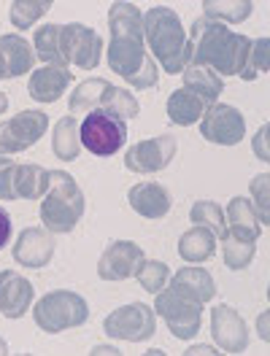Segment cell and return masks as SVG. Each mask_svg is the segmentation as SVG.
Instances as JSON below:
<instances>
[{
	"label": "cell",
	"instance_id": "obj_20",
	"mask_svg": "<svg viewBox=\"0 0 270 356\" xmlns=\"http://www.w3.org/2000/svg\"><path fill=\"white\" fill-rule=\"evenodd\" d=\"M225 219H227L225 235H235V238H244V241H251V243L260 241L262 224H260V216H257L251 200H246V197H232L230 205H227Z\"/></svg>",
	"mask_w": 270,
	"mask_h": 356
},
{
	"label": "cell",
	"instance_id": "obj_9",
	"mask_svg": "<svg viewBox=\"0 0 270 356\" xmlns=\"http://www.w3.org/2000/svg\"><path fill=\"white\" fill-rule=\"evenodd\" d=\"M103 330L113 340L143 343L157 332V318L146 302H130V305H122L113 313H109L103 321Z\"/></svg>",
	"mask_w": 270,
	"mask_h": 356
},
{
	"label": "cell",
	"instance_id": "obj_33",
	"mask_svg": "<svg viewBox=\"0 0 270 356\" xmlns=\"http://www.w3.org/2000/svg\"><path fill=\"white\" fill-rule=\"evenodd\" d=\"M135 278H138L141 289H146L149 294H157V291H162V286L168 284L170 270H168L165 262H159V259H143V265L138 267Z\"/></svg>",
	"mask_w": 270,
	"mask_h": 356
},
{
	"label": "cell",
	"instance_id": "obj_16",
	"mask_svg": "<svg viewBox=\"0 0 270 356\" xmlns=\"http://www.w3.org/2000/svg\"><path fill=\"white\" fill-rule=\"evenodd\" d=\"M54 257V238L49 229L41 227H27L19 232L17 243H14V259L22 267H46Z\"/></svg>",
	"mask_w": 270,
	"mask_h": 356
},
{
	"label": "cell",
	"instance_id": "obj_36",
	"mask_svg": "<svg viewBox=\"0 0 270 356\" xmlns=\"http://www.w3.org/2000/svg\"><path fill=\"white\" fill-rule=\"evenodd\" d=\"M14 168L17 162L8 159V165L0 170V200H17L14 197Z\"/></svg>",
	"mask_w": 270,
	"mask_h": 356
},
{
	"label": "cell",
	"instance_id": "obj_5",
	"mask_svg": "<svg viewBox=\"0 0 270 356\" xmlns=\"http://www.w3.org/2000/svg\"><path fill=\"white\" fill-rule=\"evenodd\" d=\"M68 108H70V116L73 113H84L87 116L92 111H106L127 122V119H135L141 113V103H138V97L133 92L113 87L106 79H87L70 95Z\"/></svg>",
	"mask_w": 270,
	"mask_h": 356
},
{
	"label": "cell",
	"instance_id": "obj_27",
	"mask_svg": "<svg viewBox=\"0 0 270 356\" xmlns=\"http://www.w3.org/2000/svg\"><path fill=\"white\" fill-rule=\"evenodd\" d=\"M35 57L51 67H68L63 54V24H44L35 30Z\"/></svg>",
	"mask_w": 270,
	"mask_h": 356
},
{
	"label": "cell",
	"instance_id": "obj_8",
	"mask_svg": "<svg viewBox=\"0 0 270 356\" xmlns=\"http://www.w3.org/2000/svg\"><path fill=\"white\" fill-rule=\"evenodd\" d=\"M81 146L95 156L116 154L127 140V122L106 111H92L79 124Z\"/></svg>",
	"mask_w": 270,
	"mask_h": 356
},
{
	"label": "cell",
	"instance_id": "obj_29",
	"mask_svg": "<svg viewBox=\"0 0 270 356\" xmlns=\"http://www.w3.org/2000/svg\"><path fill=\"white\" fill-rule=\"evenodd\" d=\"M202 11L208 19H216L222 24H238L251 17L254 3L251 0H202Z\"/></svg>",
	"mask_w": 270,
	"mask_h": 356
},
{
	"label": "cell",
	"instance_id": "obj_24",
	"mask_svg": "<svg viewBox=\"0 0 270 356\" xmlns=\"http://www.w3.org/2000/svg\"><path fill=\"white\" fill-rule=\"evenodd\" d=\"M208 108V103L200 100L195 92H189V89H176L170 97H168V119L173 122V124H179V127H189V124H195L198 119H200L202 113Z\"/></svg>",
	"mask_w": 270,
	"mask_h": 356
},
{
	"label": "cell",
	"instance_id": "obj_12",
	"mask_svg": "<svg viewBox=\"0 0 270 356\" xmlns=\"http://www.w3.org/2000/svg\"><path fill=\"white\" fill-rule=\"evenodd\" d=\"M200 135L216 146H235L246 135V119L235 106L214 103L200 116Z\"/></svg>",
	"mask_w": 270,
	"mask_h": 356
},
{
	"label": "cell",
	"instance_id": "obj_39",
	"mask_svg": "<svg viewBox=\"0 0 270 356\" xmlns=\"http://www.w3.org/2000/svg\"><path fill=\"white\" fill-rule=\"evenodd\" d=\"M184 354H186V356H195V354H216V351H214L211 346H192V348H186Z\"/></svg>",
	"mask_w": 270,
	"mask_h": 356
},
{
	"label": "cell",
	"instance_id": "obj_28",
	"mask_svg": "<svg viewBox=\"0 0 270 356\" xmlns=\"http://www.w3.org/2000/svg\"><path fill=\"white\" fill-rule=\"evenodd\" d=\"M79 149H81V138H79V122L76 116H63L54 124V135H51V152L57 159L73 162L79 159Z\"/></svg>",
	"mask_w": 270,
	"mask_h": 356
},
{
	"label": "cell",
	"instance_id": "obj_23",
	"mask_svg": "<svg viewBox=\"0 0 270 356\" xmlns=\"http://www.w3.org/2000/svg\"><path fill=\"white\" fill-rule=\"evenodd\" d=\"M49 189V170L41 165H17L14 168V197L17 200H41Z\"/></svg>",
	"mask_w": 270,
	"mask_h": 356
},
{
	"label": "cell",
	"instance_id": "obj_1",
	"mask_svg": "<svg viewBox=\"0 0 270 356\" xmlns=\"http://www.w3.org/2000/svg\"><path fill=\"white\" fill-rule=\"evenodd\" d=\"M109 30H111L109 67L135 89L157 87L159 67L154 57L146 51L141 8L125 0L113 3L109 8Z\"/></svg>",
	"mask_w": 270,
	"mask_h": 356
},
{
	"label": "cell",
	"instance_id": "obj_2",
	"mask_svg": "<svg viewBox=\"0 0 270 356\" xmlns=\"http://www.w3.org/2000/svg\"><path fill=\"white\" fill-rule=\"evenodd\" d=\"M192 63L211 67L216 76H241L248 60L251 38L232 33L216 19L200 17L192 24Z\"/></svg>",
	"mask_w": 270,
	"mask_h": 356
},
{
	"label": "cell",
	"instance_id": "obj_10",
	"mask_svg": "<svg viewBox=\"0 0 270 356\" xmlns=\"http://www.w3.org/2000/svg\"><path fill=\"white\" fill-rule=\"evenodd\" d=\"M46 127H49V116L35 108H27V111L11 116L8 122L0 124V156L19 154L24 149H30L33 143L41 140Z\"/></svg>",
	"mask_w": 270,
	"mask_h": 356
},
{
	"label": "cell",
	"instance_id": "obj_6",
	"mask_svg": "<svg viewBox=\"0 0 270 356\" xmlns=\"http://www.w3.org/2000/svg\"><path fill=\"white\" fill-rule=\"evenodd\" d=\"M33 318L38 324V330L46 334L65 332V330H76L90 318V305L81 294L68 289H57L44 294L35 308H33Z\"/></svg>",
	"mask_w": 270,
	"mask_h": 356
},
{
	"label": "cell",
	"instance_id": "obj_37",
	"mask_svg": "<svg viewBox=\"0 0 270 356\" xmlns=\"http://www.w3.org/2000/svg\"><path fill=\"white\" fill-rule=\"evenodd\" d=\"M268 133H270V127L268 124H262L260 127V133L254 135V154H257V159H262V162H270V152H268Z\"/></svg>",
	"mask_w": 270,
	"mask_h": 356
},
{
	"label": "cell",
	"instance_id": "obj_41",
	"mask_svg": "<svg viewBox=\"0 0 270 356\" xmlns=\"http://www.w3.org/2000/svg\"><path fill=\"white\" fill-rule=\"evenodd\" d=\"M8 108V97H6V92H0V113H6Z\"/></svg>",
	"mask_w": 270,
	"mask_h": 356
},
{
	"label": "cell",
	"instance_id": "obj_43",
	"mask_svg": "<svg viewBox=\"0 0 270 356\" xmlns=\"http://www.w3.org/2000/svg\"><path fill=\"white\" fill-rule=\"evenodd\" d=\"M3 79H8V73H6V65H3V60H0V81Z\"/></svg>",
	"mask_w": 270,
	"mask_h": 356
},
{
	"label": "cell",
	"instance_id": "obj_44",
	"mask_svg": "<svg viewBox=\"0 0 270 356\" xmlns=\"http://www.w3.org/2000/svg\"><path fill=\"white\" fill-rule=\"evenodd\" d=\"M8 159H11V156H0V170H3L6 165H8Z\"/></svg>",
	"mask_w": 270,
	"mask_h": 356
},
{
	"label": "cell",
	"instance_id": "obj_34",
	"mask_svg": "<svg viewBox=\"0 0 270 356\" xmlns=\"http://www.w3.org/2000/svg\"><path fill=\"white\" fill-rule=\"evenodd\" d=\"M268 67H270V41L268 38H257V41H251L246 67H244L241 79L244 81H254L260 73H268Z\"/></svg>",
	"mask_w": 270,
	"mask_h": 356
},
{
	"label": "cell",
	"instance_id": "obj_19",
	"mask_svg": "<svg viewBox=\"0 0 270 356\" xmlns=\"http://www.w3.org/2000/svg\"><path fill=\"white\" fill-rule=\"evenodd\" d=\"M70 81H73V70L46 65L41 70H33V76L27 81V92L35 103H57L65 95Z\"/></svg>",
	"mask_w": 270,
	"mask_h": 356
},
{
	"label": "cell",
	"instance_id": "obj_13",
	"mask_svg": "<svg viewBox=\"0 0 270 356\" xmlns=\"http://www.w3.org/2000/svg\"><path fill=\"white\" fill-rule=\"evenodd\" d=\"M63 54L68 65L79 70H92L100 65L103 57V38L81 22H73L63 27Z\"/></svg>",
	"mask_w": 270,
	"mask_h": 356
},
{
	"label": "cell",
	"instance_id": "obj_21",
	"mask_svg": "<svg viewBox=\"0 0 270 356\" xmlns=\"http://www.w3.org/2000/svg\"><path fill=\"white\" fill-rule=\"evenodd\" d=\"M0 60L6 65L8 79H17L27 70H33L35 65V51L33 46L24 41L19 33H8V35H0Z\"/></svg>",
	"mask_w": 270,
	"mask_h": 356
},
{
	"label": "cell",
	"instance_id": "obj_32",
	"mask_svg": "<svg viewBox=\"0 0 270 356\" xmlns=\"http://www.w3.org/2000/svg\"><path fill=\"white\" fill-rule=\"evenodd\" d=\"M254 251H257V243H251V241L235 238V235L222 238V254H225V265L230 270H246L254 259Z\"/></svg>",
	"mask_w": 270,
	"mask_h": 356
},
{
	"label": "cell",
	"instance_id": "obj_30",
	"mask_svg": "<svg viewBox=\"0 0 270 356\" xmlns=\"http://www.w3.org/2000/svg\"><path fill=\"white\" fill-rule=\"evenodd\" d=\"M51 6H54L51 0H14L11 11H8V19L19 33H24V30H30L33 24L38 22Z\"/></svg>",
	"mask_w": 270,
	"mask_h": 356
},
{
	"label": "cell",
	"instance_id": "obj_38",
	"mask_svg": "<svg viewBox=\"0 0 270 356\" xmlns=\"http://www.w3.org/2000/svg\"><path fill=\"white\" fill-rule=\"evenodd\" d=\"M11 241V216L0 208V248Z\"/></svg>",
	"mask_w": 270,
	"mask_h": 356
},
{
	"label": "cell",
	"instance_id": "obj_11",
	"mask_svg": "<svg viewBox=\"0 0 270 356\" xmlns=\"http://www.w3.org/2000/svg\"><path fill=\"white\" fill-rule=\"evenodd\" d=\"M176 149H179L176 135H157V138L133 143L127 149V154H125V168L130 173H138V176L159 173L173 162Z\"/></svg>",
	"mask_w": 270,
	"mask_h": 356
},
{
	"label": "cell",
	"instance_id": "obj_17",
	"mask_svg": "<svg viewBox=\"0 0 270 356\" xmlns=\"http://www.w3.org/2000/svg\"><path fill=\"white\" fill-rule=\"evenodd\" d=\"M33 305V284L17 270H0V313L11 321L22 318Z\"/></svg>",
	"mask_w": 270,
	"mask_h": 356
},
{
	"label": "cell",
	"instance_id": "obj_35",
	"mask_svg": "<svg viewBox=\"0 0 270 356\" xmlns=\"http://www.w3.org/2000/svg\"><path fill=\"white\" fill-rule=\"evenodd\" d=\"M251 197H254V211H257V216H260V224L262 227H268L270 222V176L268 173H260V176L251 178Z\"/></svg>",
	"mask_w": 270,
	"mask_h": 356
},
{
	"label": "cell",
	"instance_id": "obj_31",
	"mask_svg": "<svg viewBox=\"0 0 270 356\" xmlns=\"http://www.w3.org/2000/svg\"><path fill=\"white\" fill-rule=\"evenodd\" d=\"M189 219L198 224V227H205V229H211L219 241L225 238L227 232V219H225V211L216 205L214 200H200L192 205V211H189Z\"/></svg>",
	"mask_w": 270,
	"mask_h": 356
},
{
	"label": "cell",
	"instance_id": "obj_3",
	"mask_svg": "<svg viewBox=\"0 0 270 356\" xmlns=\"http://www.w3.org/2000/svg\"><path fill=\"white\" fill-rule=\"evenodd\" d=\"M143 38L152 49L154 63L162 70L184 73L192 63V44L181 24V17L168 6H154L149 14H143Z\"/></svg>",
	"mask_w": 270,
	"mask_h": 356
},
{
	"label": "cell",
	"instance_id": "obj_4",
	"mask_svg": "<svg viewBox=\"0 0 270 356\" xmlns=\"http://www.w3.org/2000/svg\"><path fill=\"white\" fill-rule=\"evenodd\" d=\"M84 216V192L65 170H49V189L41 202V222L49 232H73Z\"/></svg>",
	"mask_w": 270,
	"mask_h": 356
},
{
	"label": "cell",
	"instance_id": "obj_7",
	"mask_svg": "<svg viewBox=\"0 0 270 356\" xmlns=\"http://www.w3.org/2000/svg\"><path fill=\"white\" fill-rule=\"evenodd\" d=\"M154 313L165 318L168 330L179 340H192L200 332L202 321V302L192 294L181 291L179 286H168L165 291H157Z\"/></svg>",
	"mask_w": 270,
	"mask_h": 356
},
{
	"label": "cell",
	"instance_id": "obj_40",
	"mask_svg": "<svg viewBox=\"0 0 270 356\" xmlns=\"http://www.w3.org/2000/svg\"><path fill=\"white\" fill-rule=\"evenodd\" d=\"M92 354H119V348H113V346H97Z\"/></svg>",
	"mask_w": 270,
	"mask_h": 356
},
{
	"label": "cell",
	"instance_id": "obj_15",
	"mask_svg": "<svg viewBox=\"0 0 270 356\" xmlns=\"http://www.w3.org/2000/svg\"><path fill=\"white\" fill-rule=\"evenodd\" d=\"M211 334L216 340V346L225 354H241L248 346V327L244 321V316L230 308V305H216L211 311Z\"/></svg>",
	"mask_w": 270,
	"mask_h": 356
},
{
	"label": "cell",
	"instance_id": "obj_18",
	"mask_svg": "<svg viewBox=\"0 0 270 356\" xmlns=\"http://www.w3.org/2000/svg\"><path fill=\"white\" fill-rule=\"evenodd\" d=\"M127 200L135 213L143 219H162L170 211V195L157 181H141L127 192Z\"/></svg>",
	"mask_w": 270,
	"mask_h": 356
},
{
	"label": "cell",
	"instance_id": "obj_26",
	"mask_svg": "<svg viewBox=\"0 0 270 356\" xmlns=\"http://www.w3.org/2000/svg\"><path fill=\"white\" fill-rule=\"evenodd\" d=\"M173 286L192 294L195 300H200L202 305H208L216 297V284H214L211 273L202 270V267H181L179 273L173 275Z\"/></svg>",
	"mask_w": 270,
	"mask_h": 356
},
{
	"label": "cell",
	"instance_id": "obj_22",
	"mask_svg": "<svg viewBox=\"0 0 270 356\" xmlns=\"http://www.w3.org/2000/svg\"><path fill=\"white\" fill-rule=\"evenodd\" d=\"M181 76H184V89L195 92V95H198L200 100H205L208 106H214V103L219 100V95L225 92V81H222V76H216L211 67H205V65H195V63H189Z\"/></svg>",
	"mask_w": 270,
	"mask_h": 356
},
{
	"label": "cell",
	"instance_id": "obj_42",
	"mask_svg": "<svg viewBox=\"0 0 270 356\" xmlns=\"http://www.w3.org/2000/svg\"><path fill=\"white\" fill-rule=\"evenodd\" d=\"M3 354H8V343L0 337V356H3Z\"/></svg>",
	"mask_w": 270,
	"mask_h": 356
},
{
	"label": "cell",
	"instance_id": "obj_25",
	"mask_svg": "<svg viewBox=\"0 0 270 356\" xmlns=\"http://www.w3.org/2000/svg\"><path fill=\"white\" fill-rule=\"evenodd\" d=\"M214 251H216V235L205 227L195 224L192 229H186L179 238V257L184 262H192V265L205 262Z\"/></svg>",
	"mask_w": 270,
	"mask_h": 356
},
{
	"label": "cell",
	"instance_id": "obj_14",
	"mask_svg": "<svg viewBox=\"0 0 270 356\" xmlns=\"http://www.w3.org/2000/svg\"><path fill=\"white\" fill-rule=\"evenodd\" d=\"M146 254L143 248L133 241H113L103 254H100V262H97V275L103 281H125V278H133L138 273V267L143 265Z\"/></svg>",
	"mask_w": 270,
	"mask_h": 356
}]
</instances>
